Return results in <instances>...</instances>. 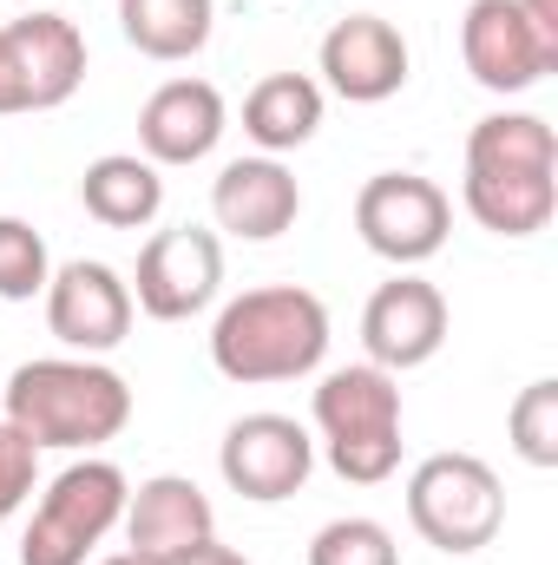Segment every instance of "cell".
Returning <instances> with one entry per match:
<instances>
[{
	"instance_id": "cell-1",
	"label": "cell",
	"mask_w": 558,
	"mask_h": 565,
	"mask_svg": "<svg viewBox=\"0 0 558 565\" xmlns=\"http://www.w3.org/2000/svg\"><path fill=\"white\" fill-rule=\"evenodd\" d=\"M460 204L493 237H539L558 211V139L539 113H486L466 132Z\"/></svg>"
},
{
	"instance_id": "cell-2",
	"label": "cell",
	"mask_w": 558,
	"mask_h": 565,
	"mask_svg": "<svg viewBox=\"0 0 558 565\" xmlns=\"http://www.w3.org/2000/svg\"><path fill=\"white\" fill-rule=\"evenodd\" d=\"M329 355V302L302 282H264L217 309L211 322V362L237 388L302 382Z\"/></svg>"
},
{
	"instance_id": "cell-3",
	"label": "cell",
	"mask_w": 558,
	"mask_h": 565,
	"mask_svg": "<svg viewBox=\"0 0 558 565\" xmlns=\"http://www.w3.org/2000/svg\"><path fill=\"white\" fill-rule=\"evenodd\" d=\"M7 422L33 447L93 454L132 422V388L99 355H40L7 375Z\"/></svg>"
},
{
	"instance_id": "cell-4",
	"label": "cell",
	"mask_w": 558,
	"mask_h": 565,
	"mask_svg": "<svg viewBox=\"0 0 558 565\" xmlns=\"http://www.w3.org/2000/svg\"><path fill=\"white\" fill-rule=\"evenodd\" d=\"M309 415H315V447L329 454V467L348 487L395 480V467H401V375H388L375 362L329 369Z\"/></svg>"
},
{
	"instance_id": "cell-5",
	"label": "cell",
	"mask_w": 558,
	"mask_h": 565,
	"mask_svg": "<svg viewBox=\"0 0 558 565\" xmlns=\"http://www.w3.org/2000/svg\"><path fill=\"white\" fill-rule=\"evenodd\" d=\"M126 500H132V480L112 460L86 454L60 467L20 533V565H86L93 546L126 520Z\"/></svg>"
},
{
	"instance_id": "cell-6",
	"label": "cell",
	"mask_w": 558,
	"mask_h": 565,
	"mask_svg": "<svg viewBox=\"0 0 558 565\" xmlns=\"http://www.w3.org/2000/svg\"><path fill=\"white\" fill-rule=\"evenodd\" d=\"M408 520L433 553H480L506 526V487L480 454H427L408 473Z\"/></svg>"
},
{
	"instance_id": "cell-7",
	"label": "cell",
	"mask_w": 558,
	"mask_h": 565,
	"mask_svg": "<svg viewBox=\"0 0 558 565\" xmlns=\"http://www.w3.org/2000/svg\"><path fill=\"white\" fill-rule=\"evenodd\" d=\"M355 231L362 244L395 264V270H415L427 257L447 250V231H453V198L420 178V171H375L362 191H355Z\"/></svg>"
},
{
	"instance_id": "cell-8",
	"label": "cell",
	"mask_w": 558,
	"mask_h": 565,
	"mask_svg": "<svg viewBox=\"0 0 558 565\" xmlns=\"http://www.w3.org/2000/svg\"><path fill=\"white\" fill-rule=\"evenodd\" d=\"M224 289V237L197 231V224H171L151 231L139 250V277H132V302L151 322H191L217 302Z\"/></svg>"
},
{
	"instance_id": "cell-9",
	"label": "cell",
	"mask_w": 558,
	"mask_h": 565,
	"mask_svg": "<svg viewBox=\"0 0 558 565\" xmlns=\"http://www.w3.org/2000/svg\"><path fill=\"white\" fill-rule=\"evenodd\" d=\"M217 473L230 493L257 500V507H277L296 500L315 473V440L309 427L289 422V415H244V422L224 427V447H217Z\"/></svg>"
},
{
	"instance_id": "cell-10",
	"label": "cell",
	"mask_w": 558,
	"mask_h": 565,
	"mask_svg": "<svg viewBox=\"0 0 558 565\" xmlns=\"http://www.w3.org/2000/svg\"><path fill=\"white\" fill-rule=\"evenodd\" d=\"M460 60L500 99L533 93L546 73H558V46L539 40V26L526 20L519 0H466V13H460Z\"/></svg>"
},
{
	"instance_id": "cell-11",
	"label": "cell",
	"mask_w": 558,
	"mask_h": 565,
	"mask_svg": "<svg viewBox=\"0 0 558 565\" xmlns=\"http://www.w3.org/2000/svg\"><path fill=\"white\" fill-rule=\"evenodd\" d=\"M132 282L99 257H73L46 277V329L66 342V355H112L132 335Z\"/></svg>"
},
{
	"instance_id": "cell-12",
	"label": "cell",
	"mask_w": 558,
	"mask_h": 565,
	"mask_svg": "<svg viewBox=\"0 0 558 565\" xmlns=\"http://www.w3.org/2000/svg\"><path fill=\"white\" fill-rule=\"evenodd\" d=\"M315 66H322V86L335 93V99H348V106H382V99H395L401 86H408V40H401V26L395 20H382V13H348V20H335L329 33H322V53H315Z\"/></svg>"
},
{
	"instance_id": "cell-13",
	"label": "cell",
	"mask_w": 558,
	"mask_h": 565,
	"mask_svg": "<svg viewBox=\"0 0 558 565\" xmlns=\"http://www.w3.org/2000/svg\"><path fill=\"white\" fill-rule=\"evenodd\" d=\"M447 342V296L415 270H395V282H382L362 309V349L375 369L388 375H408L427 369Z\"/></svg>"
},
{
	"instance_id": "cell-14",
	"label": "cell",
	"mask_w": 558,
	"mask_h": 565,
	"mask_svg": "<svg viewBox=\"0 0 558 565\" xmlns=\"http://www.w3.org/2000/svg\"><path fill=\"white\" fill-rule=\"evenodd\" d=\"M126 553H139V559H184V553H197L204 540H217V513H211V493L197 487V480H184V473H151L132 487V500H126Z\"/></svg>"
},
{
	"instance_id": "cell-15",
	"label": "cell",
	"mask_w": 558,
	"mask_h": 565,
	"mask_svg": "<svg viewBox=\"0 0 558 565\" xmlns=\"http://www.w3.org/2000/svg\"><path fill=\"white\" fill-rule=\"evenodd\" d=\"M211 217L217 231L244 237V244H270L302 217V184L282 158H230L211 184Z\"/></svg>"
},
{
	"instance_id": "cell-16",
	"label": "cell",
	"mask_w": 558,
	"mask_h": 565,
	"mask_svg": "<svg viewBox=\"0 0 558 565\" xmlns=\"http://www.w3.org/2000/svg\"><path fill=\"white\" fill-rule=\"evenodd\" d=\"M224 126H230V113H224V93L211 79H164L139 106V158H151L158 171L197 164L217 151Z\"/></svg>"
},
{
	"instance_id": "cell-17",
	"label": "cell",
	"mask_w": 558,
	"mask_h": 565,
	"mask_svg": "<svg viewBox=\"0 0 558 565\" xmlns=\"http://www.w3.org/2000/svg\"><path fill=\"white\" fill-rule=\"evenodd\" d=\"M79 204L86 217H99L106 231H144L164 211V171L139 151H106L86 164L79 178Z\"/></svg>"
},
{
	"instance_id": "cell-18",
	"label": "cell",
	"mask_w": 558,
	"mask_h": 565,
	"mask_svg": "<svg viewBox=\"0 0 558 565\" xmlns=\"http://www.w3.org/2000/svg\"><path fill=\"white\" fill-rule=\"evenodd\" d=\"M322 106L329 99L309 73H270L244 99V132L264 158H282V151H296V145H309L322 132Z\"/></svg>"
},
{
	"instance_id": "cell-19",
	"label": "cell",
	"mask_w": 558,
	"mask_h": 565,
	"mask_svg": "<svg viewBox=\"0 0 558 565\" xmlns=\"http://www.w3.org/2000/svg\"><path fill=\"white\" fill-rule=\"evenodd\" d=\"M20 33V53H26V73H33V99L40 113L66 106L79 86H86V33L66 20V13H46V7H26L13 20Z\"/></svg>"
},
{
	"instance_id": "cell-20",
	"label": "cell",
	"mask_w": 558,
	"mask_h": 565,
	"mask_svg": "<svg viewBox=\"0 0 558 565\" xmlns=\"http://www.w3.org/2000/svg\"><path fill=\"white\" fill-rule=\"evenodd\" d=\"M211 26H217V0H119V33L158 66L197 60L211 46Z\"/></svg>"
},
{
	"instance_id": "cell-21",
	"label": "cell",
	"mask_w": 558,
	"mask_h": 565,
	"mask_svg": "<svg viewBox=\"0 0 558 565\" xmlns=\"http://www.w3.org/2000/svg\"><path fill=\"white\" fill-rule=\"evenodd\" d=\"M506 434H513V454L526 467H539V473L558 467V382L552 375L519 388V402L506 408Z\"/></svg>"
},
{
	"instance_id": "cell-22",
	"label": "cell",
	"mask_w": 558,
	"mask_h": 565,
	"mask_svg": "<svg viewBox=\"0 0 558 565\" xmlns=\"http://www.w3.org/2000/svg\"><path fill=\"white\" fill-rule=\"evenodd\" d=\"M46 277H53L46 237H40L26 217H0V302H33V296H46Z\"/></svg>"
},
{
	"instance_id": "cell-23",
	"label": "cell",
	"mask_w": 558,
	"mask_h": 565,
	"mask_svg": "<svg viewBox=\"0 0 558 565\" xmlns=\"http://www.w3.org/2000/svg\"><path fill=\"white\" fill-rule=\"evenodd\" d=\"M309 565H401V553H395V533L382 520L348 513V520H329L309 540Z\"/></svg>"
},
{
	"instance_id": "cell-24",
	"label": "cell",
	"mask_w": 558,
	"mask_h": 565,
	"mask_svg": "<svg viewBox=\"0 0 558 565\" xmlns=\"http://www.w3.org/2000/svg\"><path fill=\"white\" fill-rule=\"evenodd\" d=\"M33 487H40V447L0 415V526L33 500Z\"/></svg>"
},
{
	"instance_id": "cell-25",
	"label": "cell",
	"mask_w": 558,
	"mask_h": 565,
	"mask_svg": "<svg viewBox=\"0 0 558 565\" xmlns=\"http://www.w3.org/2000/svg\"><path fill=\"white\" fill-rule=\"evenodd\" d=\"M13 113H40V99H33V73H26L20 33H13V20H7V26H0V119H13Z\"/></svg>"
},
{
	"instance_id": "cell-26",
	"label": "cell",
	"mask_w": 558,
	"mask_h": 565,
	"mask_svg": "<svg viewBox=\"0 0 558 565\" xmlns=\"http://www.w3.org/2000/svg\"><path fill=\"white\" fill-rule=\"evenodd\" d=\"M171 565H250L237 546H224V540H204L197 553H184V559H171Z\"/></svg>"
},
{
	"instance_id": "cell-27",
	"label": "cell",
	"mask_w": 558,
	"mask_h": 565,
	"mask_svg": "<svg viewBox=\"0 0 558 565\" xmlns=\"http://www.w3.org/2000/svg\"><path fill=\"white\" fill-rule=\"evenodd\" d=\"M519 7H526V20L539 26V40H552L558 46V0H519Z\"/></svg>"
},
{
	"instance_id": "cell-28",
	"label": "cell",
	"mask_w": 558,
	"mask_h": 565,
	"mask_svg": "<svg viewBox=\"0 0 558 565\" xmlns=\"http://www.w3.org/2000/svg\"><path fill=\"white\" fill-rule=\"evenodd\" d=\"M99 565H158V559H139V553H112V559H99Z\"/></svg>"
},
{
	"instance_id": "cell-29",
	"label": "cell",
	"mask_w": 558,
	"mask_h": 565,
	"mask_svg": "<svg viewBox=\"0 0 558 565\" xmlns=\"http://www.w3.org/2000/svg\"><path fill=\"white\" fill-rule=\"evenodd\" d=\"M20 7H40V0H20Z\"/></svg>"
}]
</instances>
